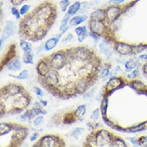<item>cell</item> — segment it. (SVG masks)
<instances>
[{
    "label": "cell",
    "mask_w": 147,
    "mask_h": 147,
    "mask_svg": "<svg viewBox=\"0 0 147 147\" xmlns=\"http://www.w3.org/2000/svg\"><path fill=\"white\" fill-rule=\"evenodd\" d=\"M138 59L141 61H145L147 60V55L146 54H142L139 56Z\"/></svg>",
    "instance_id": "obj_52"
},
{
    "label": "cell",
    "mask_w": 147,
    "mask_h": 147,
    "mask_svg": "<svg viewBox=\"0 0 147 147\" xmlns=\"http://www.w3.org/2000/svg\"><path fill=\"white\" fill-rule=\"evenodd\" d=\"M33 111L35 112V113L36 115H39L40 114H46L47 113L46 111L45 110L42 106L40 105V104L38 102H35L33 106Z\"/></svg>",
    "instance_id": "obj_28"
},
{
    "label": "cell",
    "mask_w": 147,
    "mask_h": 147,
    "mask_svg": "<svg viewBox=\"0 0 147 147\" xmlns=\"http://www.w3.org/2000/svg\"><path fill=\"white\" fill-rule=\"evenodd\" d=\"M90 51L85 47H79L75 52L76 58L81 61H87L90 57Z\"/></svg>",
    "instance_id": "obj_8"
},
{
    "label": "cell",
    "mask_w": 147,
    "mask_h": 147,
    "mask_svg": "<svg viewBox=\"0 0 147 147\" xmlns=\"http://www.w3.org/2000/svg\"><path fill=\"white\" fill-rule=\"evenodd\" d=\"M138 144L140 145H145L147 146V136L141 137L138 141Z\"/></svg>",
    "instance_id": "obj_46"
},
{
    "label": "cell",
    "mask_w": 147,
    "mask_h": 147,
    "mask_svg": "<svg viewBox=\"0 0 147 147\" xmlns=\"http://www.w3.org/2000/svg\"><path fill=\"white\" fill-rule=\"evenodd\" d=\"M25 115V117L27 118H28L29 119H32V118L34 117L33 116V111L31 110H27L24 114Z\"/></svg>",
    "instance_id": "obj_47"
},
{
    "label": "cell",
    "mask_w": 147,
    "mask_h": 147,
    "mask_svg": "<svg viewBox=\"0 0 147 147\" xmlns=\"http://www.w3.org/2000/svg\"><path fill=\"white\" fill-rule=\"evenodd\" d=\"M27 135L26 130H19L13 136V138L18 141H22L26 137Z\"/></svg>",
    "instance_id": "obj_25"
},
{
    "label": "cell",
    "mask_w": 147,
    "mask_h": 147,
    "mask_svg": "<svg viewBox=\"0 0 147 147\" xmlns=\"http://www.w3.org/2000/svg\"><path fill=\"white\" fill-rule=\"evenodd\" d=\"M21 91L19 86L15 84H9L5 88V93L9 96H14L18 94Z\"/></svg>",
    "instance_id": "obj_14"
},
{
    "label": "cell",
    "mask_w": 147,
    "mask_h": 147,
    "mask_svg": "<svg viewBox=\"0 0 147 147\" xmlns=\"http://www.w3.org/2000/svg\"><path fill=\"white\" fill-rule=\"evenodd\" d=\"M40 103H42L43 105V106H46L47 104V101H45V100H40Z\"/></svg>",
    "instance_id": "obj_57"
},
{
    "label": "cell",
    "mask_w": 147,
    "mask_h": 147,
    "mask_svg": "<svg viewBox=\"0 0 147 147\" xmlns=\"http://www.w3.org/2000/svg\"><path fill=\"white\" fill-rule=\"evenodd\" d=\"M75 32L78 36V40L79 42H82L87 36L88 31L85 26L79 27L75 29Z\"/></svg>",
    "instance_id": "obj_13"
},
{
    "label": "cell",
    "mask_w": 147,
    "mask_h": 147,
    "mask_svg": "<svg viewBox=\"0 0 147 147\" xmlns=\"http://www.w3.org/2000/svg\"><path fill=\"white\" fill-rule=\"evenodd\" d=\"M15 26L13 22H7L6 26L3 31V34L1 39V46H2L3 43L7 39L9 38L15 32Z\"/></svg>",
    "instance_id": "obj_4"
},
{
    "label": "cell",
    "mask_w": 147,
    "mask_h": 147,
    "mask_svg": "<svg viewBox=\"0 0 147 147\" xmlns=\"http://www.w3.org/2000/svg\"><path fill=\"white\" fill-rule=\"evenodd\" d=\"M46 83L49 86H55L58 83L59 78L58 73L55 70H51L45 76Z\"/></svg>",
    "instance_id": "obj_7"
},
{
    "label": "cell",
    "mask_w": 147,
    "mask_h": 147,
    "mask_svg": "<svg viewBox=\"0 0 147 147\" xmlns=\"http://www.w3.org/2000/svg\"><path fill=\"white\" fill-rule=\"evenodd\" d=\"M75 121L74 117L71 114H68L66 115H65L64 118V123H72L73 121Z\"/></svg>",
    "instance_id": "obj_39"
},
{
    "label": "cell",
    "mask_w": 147,
    "mask_h": 147,
    "mask_svg": "<svg viewBox=\"0 0 147 147\" xmlns=\"http://www.w3.org/2000/svg\"><path fill=\"white\" fill-rule=\"evenodd\" d=\"M113 146H119V147H126L127 146V145H126L125 142H124L123 140H122L121 138H117L115 140H114L112 145Z\"/></svg>",
    "instance_id": "obj_36"
},
{
    "label": "cell",
    "mask_w": 147,
    "mask_h": 147,
    "mask_svg": "<svg viewBox=\"0 0 147 147\" xmlns=\"http://www.w3.org/2000/svg\"><path fill=\"white\" fill-rule=\"evenodd\" d=\"M70 5V1L69 0H62L59 3L60 5V9L62 12H65Z\"/></svg>",
    "instance_id": "obj_37"
},
{
    "label": "cell",
    "mask_w": 147,
    "mask_h": 147,
    "mask_svg": "<svg viewBox=\"0 0 147 147\" xmlns=\"http://www.w3.org/2000/svg\"><path fill=\"white\" fill-rule=\"evenodd\" d=\"M66 63L65 57L61 54L58 53L55 54L51 61V66L57 70L61 69Z\"/></svg>",
    "instance_id": "obj_3"
},
{
    "label": "cell",
    "mask_w": 147,
    "mask_h": 147,
    "mask_svg": "<svg viewBox=\"0 0 147 147\" xmlns=\"http://www.w3.org/2000/svg\"><path fill=\"white\" fill-rule=\"evenodd\" d=\"M57 141L54 137L51 136H46L43 137L40 140V146L46 147L57 146Z\"/></svg>",
    "instance_id": "obj_10"
},
{
    "label": "cell",
    "mask_w": 147,
    "mask_h": 147,
    "mask_svg": "<svg viewBox=\"0 0 147 147\" xmlns=\"http://www.w3.org/2000/svg\"><path fill=\"white\" fill-rule=\"evenodd\" d=\"M109 74V71L108 69H103V71L102 73V76H101V78H106L107 77Z\"/></svg>",
    "instance_id": "obj_50"
},
{
    "label": "cell",
    "mask_w": 147,
    "mask_h": 147,
    "mask_svg": "<svg viewBox=\"0 0 147 147\" xmlns=\"http://www.w3.org/2000/svg\"><path fill=\"white\" fill-rule=\"evenodd\" d=\"M88 87V84L86 80L84 79H81L79 80L76 85V89L77 92L82 94L86 90Z\"/></svg>",
    "instance_id": "obj_20"
},
{
    "label": "cell",
    "mask_w": 147,
    "mask_h": 147,
    "mask_svg": "<svg viewBox=\"0 0 147 147\" xmlns=\"http://www.w3.org/2000/svg\"><path fill=\"white\" fill-rule=\"evenodd\" d=\"M21 63L18 59L11 61L8 65V69L12 71H18L21 69Z\"/></svg>",
    "instance_id": "obj_22"
},
{
    "label": "cell",
    "mask_w": 147,
    "mask_h": 147,
    "mask_svg": "<svg viewBox=\"0 0 147 147\" xmlns=\"http://www.w3.org/2000/svg\"><path fill=\"white\" fill-rule=\"evenodd\" d=\"M111 136L110 133L105 130L98 131L95 137V142L98 146H105L110 143Z\"/></svg>",
    "instance_id": "obj_2"
},
{
    "label": "cell",
    "mask_w": 147,
    "mask_h": 147,
    "mask_svg": "<svg viewBox=\"0 0 147 147\" xmlns=\"http://www.w3.org/2000/svg\"><path fill=\"white\" fill-rule=\"evenodd\" d=\"M129 140L134 145H137L138 144V142H137V140L135 138H129Z\"/></svg>",
    "instance_id": "obj_55"
},
{
    "label": "cell",
    "mask_w": 147,
    "mask_h": 147,
    "mask_svg": "<svg viewBox=\"0 0 147 147\" xmlns=\"http://www.w3.org/2000/svg\"><path fill=\"white\" fill-rule=\"evenodd\" d=\"M20 46L24 52L26 51H32V46L31 45L25 40H22L20 42Z\"/></svg>",
    "instance_id": "obj_31"
},
{
    "label": "cell",
    "mask_w": 147,
    "mask_h": 147,
    "mask_svg": "<svg viewBox=\"0 0 147 147\" xmlns=\"http://www.w3.org/2000/svg\"><path fill=\"white\" fill-rule=\"evenodd\" d=\"M70 15H69L68 14L66 15L65 16V17L63 18V19L61 21V26H60V30L62 31L63 32H65L66 30V26H67V24L68 23V20L69 19Z\"/></svg>",
    "instance_id": "obj_32"
},
{
    "label": "cell",
    "mask_w": 147,
    "mask_h": 147,
    "mask_svg": "<svg viewBox=\"0 0 147 147\" xmlns=\"http://www.w3.org/2000/svg\"><path fill=\"white\" fill-rule=\"evenodd\" d=\"M29 102L28 98L25 96H22L17 98L15 101V104L16 105V107H26L28 105Z\"/></svg>",
    "instance_id": "obj_21"
},
{
    "label": "cell",
    "mask_w": 147,
    "mask_h": 147,
    "mask_svg": "<svg viewBox=\"0 0 147 147\" xmlns=\"http://www.w3.org/2000/svg\"><path fill=\"white\" fill-rule=\"evenodd\" d=\"M122 82L120 79L118 78H113L110 79L106 85V90L108 91H113L118 88H119L122 84Z\"/></svg>",
    "instance_id": "obj_12"
},
{
    "label": "cell",
    "mask_w": 147,
    "mask_h": 147,
    "mask_svg": "<svg viewBox=\"0 0 147 147\" xmlns=\"http://www.w3.org/2000/svg\"><path fill=\"white\" fill-rule=\"evenodd\" d=\"M90 28L93 33L101 35L105 31V26L102 21L92 20L90 23Z\"/></svg>",
    "instance_id": "obj_6"
},
{
    "label": "cell",
    "mask_w": 147,
    "mask_h": 147,
    "mask_svg": "<svg viewBox=\"0 0 147 147\" xmlns=\"http://www.w3.org/2000/svg\"><path fill=\"white\" fill-rule=\"evenodd\" d=\"M30 8V5H28V4L24 5L20 8V15H25L26 13H27V12L29 11Z\"/></svg>",
    "instance_id": "obj_41"
},
{
    "label": "cell",
    "mask_w": 147,
    "mask_h": 147,
    "mask_svg": "<svg viewBox=\"0 0 147 147\" xmlns=\"http://www.w3.org/2000/svg\"><path fill=\"white\" fill-rule=\"evenodd\" d=\"M106 16L105 11L102 9H98L92 14L91 18L92 20L102 21L105 19Z\"/></svg>",
    "instance_id": "obj_18"
},
{
    "label": "cell",
    "mask_w": 147,
    "mask_h": 147,
    "mask_svg": "<svg viewBox=\"0 0 147 147\" xmlns=\"http://www.w3.org/2000/svg\"><path fill=\"white\" fill-rule=\"evenodd\" d=\"M80 3L79 2H76L73 4L72 5H71L67 11V14L69 15H75L80 9Z\"/></svg>",
    "instance_id": "obj_26"
},
{
    "label": "cell",
    "mask_w": 147,
    "mask_h": 147,
    "mask_svg": "<svg viewBox=\"0 0 147 147\" xmlns=\"http://www.w3.org/2000/svg\"><path fill=\"white\" fill-rule=\"evenodd\" d=\"M10 76L14 78L15 79H19V80H26L28 78V71L26 70H24L22 71H21L18 76H14L10 75Z\"/></svg>",
    "instance_id": "obj_30"
},
{
    "label": "cell",
    "mask_w": 147,
    "mask_h": 147,
    "mask_svg": "<svg viewBox=\"0 0 147 147\" xmlns=\"http://www.w3.org/2000/svg\"><path fill=\"white\" fill-rule=\"evenodd\" d=\"M23 1V0H12V3L13 5L18 6L20 5Z\"/></svg>",
    "instance_id": "obj_51"
},
{
    "label": "cell",
    "mask_w": 147,
    "mask_h": 147,
    "mask_svg": "<svg viewBox=\"0 0 147 147\" xmlns=\"http://www.w3.org/2000/svg\"><path fill=\"white\" fill-rule=\"evenodd\" d=\"M144 124H141L136 126H134L133 127H131L130 129V131L131 132H136V131H141L143 130V129H144Z\"/></svg>",
    "instance_id": "obj_40"
},
{
    "label": "cell",
    "mask_w": 147,
    "mask_h": 147,
    "mask_svg": "<svg viewBox=\"0 0 147 147\" xmlns=\"http://www.w3.org/2000/svg\"><path fill=\"white\" fill-rule=\"evenodd\" d=\"M117 51L122 55H127L131 53L133 48L131 46L123 43H118L116 45Z\"/></svg>",
    "instance_id": "obj_11"
},
{
    "label": "cell",
    "mask_w": 147,
    "mask_h": 147,
    "mask_svg": "<svg viewBox=\"0 0 147 147\" xmlns=\"http://www.w3.org/2000/svg\"><path fill=\"white\" fill-rule=\"evenodd\" d=\"M120 14V8L117 7H111L109 8L106 12V15L107 18L110 21L115 20Z\"/></svg>",
    "instance_id": "obj_9"
},
{
    "label": "cell",
    "mask_w": 147,
    "mask_h": 147,
    "mask_svg": "<svg viewBox=\"0 0 147 147\" xmlns=\"http://www.w3.org/2000/svg\"><path fill=\"white\" fill-rule=\"evenodd\" d=\"M23 62L26 64H33V55L32 54V51H26L24 52L23 57Z\"/></svg>",
    "instance_id": "obj_23"
},
{
    "label": "cell",
    "mask_w": 147,
    "mask_h": 147,
    "mask_svg": "<svg viewBox=\"0 0 147 147\" xmlns=\"http://www.w3.org/2000/svg\"><path fill=\"white\" fill-rule=\"evenodd\" d=\"M84 131V129L82 127H77L73 130L71 134V136L74 138H78L80 136H81Z\"/></svg>",
    "instance_id": "obj_34"
},
{
    "label": "cell",
    "mask_w": 147,
    "mask_h": 147,
    "mask_svg": "<svg viewBox=\"0 0 147 147\" xmlns=\"http://www.w3.org/2000/svg\"><path fill=\"white\" fill-rule=\"evenodd\" d=\"M43 116H39V117H38L34 121V124L35 126H39L43 121Z\"/></svg>",
    "instance_id": "obj_44"
},
{
    "label": "cell",
    "mask_w": 147,
    "mask_h": 147,
    "mask_svg": "<svg viewBox=\"0 0 147 147\" xmlns=\"http://www.w3.org/2000/svg\"><path fill=\"white\" fill-rule=\"evenodd\" d=\"M38 136V133H35L30 138V141H34L35 140H36L37 137Z\"/></svg>",
    "instance_id": "obj_54"
},
{
    "label": "cell",
    "mask_w": 147,
    "mask_h": 147,
    "mask_svg": "<svg viewBox=\"0 0 147 147\" xmlns=\"http://www.w3.org/2000/svg\"><path fill=\"white\" fill-rule=\"evenodd\" d=\"M35 90V92L36 93V94L39 96H43L44 94L43 92V91L40 90V88H39V87H35L34 88Z\"/></svg>",
    "instance_id": "obj_49"
},
{
    "label": "cell",
    "mask_w": 147,
    "mask_h": 147,
    "mask_svg": "<svg viewBox=\"0 0 147 147\" xmlns=\"http://www.w3.org/2000/svg\"><path fill=\"white\" fill-rule=\"evenodd\" d=\"M100 51L106 57H110L113 54V51L112 47L106 42H103L100 45Z\"/></svg>",
    "instance_id": "obj_17"
},
{
    "label": "cell",
    "mask_w": 147,
    "mask_h": 147,
    "mask_svg": "<svg viewBox=\"0 0 147 147\" xmlns=\"http://www.w3.org/2000/svg\"><path fill=\"white\" fill-rule=\"evenodd\" d=\"M59 38H51L46 41L45 43V47L46 50L49 51L52 49H53L58 44L59 42Z\"/></svg>",
    "instance_id": "obj_19"
},
{
    "label": "cell",
    "mask_w": 147,
    "mask_h": 147,
    "mask_svg": "<svg viewBox=\"0 0 147 147\" xmlns=\"http://www.w3.org/2000/svg\"><path fill=\"white\" fill-rule=\"evenodd\" d=\"M143 70H144V71L146 73V74H147V63H146L144 67H143Z\"/></svg>",
    "instance_id": "obj_56"
},
{
    "label": "cell",
    "mask_w": 147,
    "mask_h": 147,
    "mask_svg": "<svg viewBox=\"0 0 147 147\" xmlns=\"http://www.w3.org/2000/svg\"><path fill=\"white\" fill-rule=\"evenodd\" d=\"M99 118V110L98 109H95L92 111L90 115V118L93 121H96Z\"/></svg>",
    "instance_id": "obj_38"
},
{
    "label": "cell",
    "mask_w": 147,
    "mask_h": 147,
    "mask_svg": "<svg viewBox=\"0 0 147 147\" xmlns=\"http://www.w3.org/2000/svg\"><path fill=\"white\" fill-rule=\"evenodd\" d=\"M37 71L40 75L46 76L50 70L47 64L45 61H41L37 66Z\"/></svg>",
    "instance_id": "obj_15"
},
{
    "label": "cell",
    "mask_w": 147,
    "mask_h": 147,
    "mask_svg": "<svg viewBox=\"0 0 147 147\" xmlns=\"http://www.w3.org/2000/svg\"><path fill=\"white\" fill-rule=\"evenodd\" d=\"M53 14V9L50 5H44L39 8L36 11L35 17L40 22H46L49 20Z\"/></svg>",
    "instance_id": "obj_1"
},
{
    "label": "cell",
    "mask_w": 147,
    "mask_h": 147,
    "mask_svg": "<svg viewBox=\"0 0 147 147\" xmlns=\"http://www.w3.org/2000/svg\"><path fill=\"white\" fill-rule=\"evenodd\" d=\"M0 129H1V136H3L9 133L12 130V127L8 123H1Z\"/></svg>",
    "instance_id": "obj_27"
},
{
    "label": "cell",
    "mask_w": 147,
    "mask_h": 147,
    "mask_svg": "<svg viewBox=\"0 0 147 147\" xmlns=\"http://www.w3.org/2000/svg\"><path fill=\"white\" fill-rule=\"evenodd\" d=\"M95 89L94 88L93 90L90 91L89 92H88L87 93H86L84 95V98H90L91 96H93V95L94 94Z\"/></svg>",
    "instance_id": "obj_48"
},
{
    "label": "cell",
    "mask_w": 147,
    "mask_h": 147,
    "mask_svg": "<svg viewBox=\"0 0 147 147\" xmlns=\"http://www.w3.org/2000/svg\"><path fill=\"white\" fill-rule=\"evenodd\" d=\"M107 107H108V99L107 98H105L102 100L101 102V105H100V110L103 115H105L106 114Z\"/></svg>",
    "instance_id": "obj_33"
},
{
    "label": "cell",
    "mask_w": 147,
    "mask_h": 147,
    "mask_svg": "<svg viewBox=\"0 0 147 147\" xmlns=\"http://www.w3.org/2000/svg\"><path fill=\"white\" fill-rule=\"evenodd\" d=\"M15 47H14V45L13 46V47H11L10 49V51H8V53H7V56L5 57L4 60V62H5V63H7L8 61H9L10 59H11L13 56L15 55Z\"/></svg>",
    "instance_id": "obj_35"
},
{
    "label": "cell",
    "mask_w": 147,
    "mask_h": 147,
    "mask_svg": "<svg viewBox=\"0 0 147 147\" xmlns=\"http://www.w3.org/2000/svg\"><path fill=\"white\" fill-rule=\"evenodd\" d=\"M86 113V105H82L79 106L75 111V115L78 118H82Z\"/></svg>",
    "instance_id": "obj_24"
},
{
    "label": "cell",
    "mask_w": 147,
    "mask_h": 147,
    "mask_svg": "<svg viewBox=\"0 0 147 147\" xmlns=\"http://www.w3.org/2000/svg\"><path fill=\"white\" fill-rule=\"evenodd\" d=\"M87 19V16L86 15H77L73 17L70 20V24L72 26H76L84 22Z\"/></svg>",
    "instance_id": "obj_16"
},
{
    "label": "cell",
    "mask_w": 147,
    "mask_h": 147,
    "mask_svg": "<svg viewBox=\"0 0 147 147\" xmlns=\"http://www.w3.org/2000/svg\"><path fill=\"white\" fill-rule=\"evenodd\" d=\"M103 120H104L105 123H106L107 125L108 126L111 127L113 128V129H117V130H118V127H117V126L114 125L112 122H111L109 120H108V119H107L106 118H103Z\"/></svg>",
    "instance_id": "obj_45"
},
{
    "label": "cell",
    "mask_w": 147,
    "mask_h": 147,
    "mask_svg": "<svg viewBox=\"0 0 147 147\" xmlns=\"http://www.w3.org/2000/svg\"><path fill=\"white\" fill-rule=\"evenodd\" d=\"M11 13H12V14L13 16H15L16 19H19L20 18V13H19L18 10L16 8H14V7L12 8V9H11Z\"/></svg>",
    "instance_id": "obj_43"
},
{
    "label": "cell",
    "mask_w": 147,
    "mask_h": 147,
    "mask_svg": "<svg viewBox=\"0 0 147 147\" xmlns=\"http://www.w3.org/2000/svg\"><path fill=\"white\" fill-rule=\"evenodd\" d=\"M125 0H112V3L114 4H119L123 3Z\"/></svg>",
    "instance_id": "obj_53"
},
{
    "label": "cell",
    "mask_w": 147,
    "mask_h": 147,
    "mask_svg": "<svg viewBox=\"0 0 147 147\" xmlns=\"http://www.w3.org/2000/svg\"><path fill=\"white\" fill-rule=\"evenodd\" d=\"M137 65V62L133 59H131L127 61L125 64V67L127 71H131L134 69Z\"/></svg>",
    "instance_id": "obj_29"
},
{
    "label": "cell",
    "mask_w": 147,
    "mask_h": 147,
    "mask_svg": "<svg viewBox=\"0 0 147 147\" xmlns=\"http://www.w3.org/2000/svg\"><path fill=\"white\" fill-rule=\"evenodd\" d=\"M140 74V71L138 69H136V70H134L133 71H132L130 73H129V74L127 76V77L129 79H133L137 76H138Z\"/></svg>",
    "instance_id": "obj_42"
},
{
    "label": "cell",
    "mask_w": 147,
    "mask_h": 147,
    "mask_svg": "<svg viewBox=\"0 0 147 147\" xmlns=\"http://www.w3.org/2000/svg\"><path fill=\"white\" fill-rule=\"evenodd\" d=\"M40 22L36 18H31L26 21V26L29 31L32 33H36L40 30Z\"/></svg>",
    "instance_id": "obj_5"
}]
</instances>
